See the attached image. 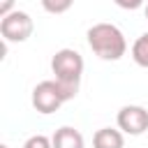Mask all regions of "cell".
<instances>
[{"label":"cell","instance_id":"1","mask_svg":"<svg viewBox=\"0 0 148 148\" xmlns=\"http://www.w3.org/2000/svg\"><path fill=\"white\" fill-rule=\"evenodd\" d=\"M88 46L90 51L106 62H116L127 53V39L123 35V30L113 23H95L88 28L86 32Z\"/></svg>","mask_w":148,"mask_h":148},{"label":"cell","instance_id":"2","mask_svg":"<svg viewBox=\"0 0 148 148\" xmlns=\"http://www.w3.org/2000/svg\"><path fill=\"white\" fill-rule=\"evenodd\" d=\"M51 72H53L56 81L60 83V88L69 95V99H74L79 95L81 79H83V58H81V53L74 51V49L56 51L53 58H51Z\"/></svg>","mask_w":148,"mask_h":148},{"label":"cell","instance_id":"3","mask_svg":"<svg viewBox=\"0 0 148 148\" xmlns=\"http://www.w3.org/2000/svg\"><path fill=\"white\" fill-rule=\"evenodd\" d=\"M32 109L42 116H49V113H56L65 102H69V95L60 88V83L56 79H46V81H39L35 88H32Z\"/></svg>","mask_w":148,"mask_h":148},{"label":"cell","instance_id":"4","mask_svg":"<svg viewBox=\"0 0 148 148\" xmlns=\"http://www.w3.org/2000/svg\"><path fill=\"white\" fill-rule=\"evenodd\" d=\"M32 30H35V21L28 12L14 9L12 14L0 18V35L5 44H21L32 37Z\"/></svg>","mask_w":148,"mask_h":148},{"label":"cell","instance_id":"5","mask_svg":"<svg viewBox=\"0 0 148 148\" xmlns=\"http://www.w3.org/2000/svg\"><path fill=\"white\" fill-rule=\"evenodd\" d=\"M116 125L123 134L141 136L143 132H148V111L139 104H125L116 116Z\"/></svg>","mask_w":148,"mask_h":148},{"label":"cell","instance_id":"6","mask_svg":"<svg viewBox=\"0 0 148 148\" xmlns=\"http://www.w3.org/2000/svg\"><path fill=\"white\" fill-rule=\"evenodd\" d=\"M53 141V148H86V141H83V134L72 127V125H62L53 132L51 136Z\"/></svg>","mask_w":148,"mask_h":148},{"label":"cell","instance_id":"7","mask_svg":"<svg viewBox=\"0 0 148 148\" xmlns=\"http://www.w3.org/2000/svg\"><path fill=\"white\" fill-rule=\"evenodd\" d=\"M92 148H125V134L116 127H99L92 136Z\"/></svg>","mask_w":148,"mask_h":148},{"label":"cell","instance_id":"8","mask_svg":"<svg viewBox=\"0 0 148 148\" xmlns=\"http://www.w3.org/2000/svg\"><path fill=\"white\" fill-rule=\"evenodd\" d=\"M132 60L139 67L148 69V32H141L134 39V44H132Z\"/></svg>","mask_w":148,"mask_h":148},{"label":"cell","instance_id":"9","mask_svg":"<svg viewBox=\"0 0 148 148\" xmlns=\"http://www.w3.org/2000/svg\"><path fill=\"white\" fill-rule=\"evenodd\" d=\"M74 5V0H42V7H44V12H49V14H65L69 7Z\"/></svg>","mask_w":148,"mask_h":148},{"label":"cell","instance_id":"10","mask_svg":"<svg viewBox=\"0 0 148 148\" xmlns=\"http://www.w3.org/2000/svg\"><path fill=\"white\" fill-rule=\"evenodd\" d=\"M23 148H53V141L44 134H32L30 139H25Z\"/></svg>","mask_w":148,"mask_h":148},{"label":"cell","instance_id":"11","mask_svg":"<svg viewBox=\"0 0 148 148\" xmlns=\"http://www.w3.org/2000/svg\"><path fill=\"white\" fill-rule=\"evenodd\" d=\"M111 2L118 5L120 9H130V12H134V9H139V7L146 5V0H111Z\"/></svg>","mask_w":148,"mask_h":148},{"label":"cell","instance_id":"12","mask_svg":"<svg viewBox=\"0 0 148 148\" xmlns=\"http://www.w3.org/2000/svg\"><path fill=\"white\" fill-rule=\"evenodd\" d=\"M14 2H16V0H0V18L14 12Z\"/></svg>","mask_w":148,"mask_h":148},{"label":"cell","instance_id":"13","mask_svg":"<svg viewBox=\"0 0 148 148\" xmlns=\"http://www.w3.org/2000/svg\"><path fill=\"white\" fill-rule=\"evenodd\" d=\"M143 14H146V18H148V0H146V5H143Z\"/></svg>","mask_w":148,"mask_h":148},{"label":"cell","instance_id":"14","mask_svg":"<svg viewBox=\"0 0 148 148\" xmlns=\"http://www.w3.org/2000/svg\"><path fill=\"white\" fill-rule=\"evenodd\" d=\"M0 148H9V146H7V143H2V146H0Z\"/></svg>","mask_w":148,"mask_h":148}]
</instances>
